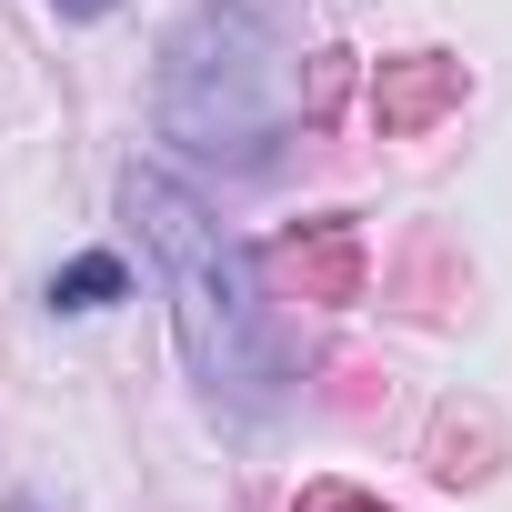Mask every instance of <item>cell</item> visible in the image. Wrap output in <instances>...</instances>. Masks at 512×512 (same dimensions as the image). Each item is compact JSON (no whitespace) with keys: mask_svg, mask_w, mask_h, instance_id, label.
I'll return each instance as SVG.
<instances>
[{"mask_svg":"<svg viewBox=\"0 0 512 512\" xmlns=\"http://www.w3.org/2000/svg\"><path fill=\"white\" fill-rule=\"evenodd\" d=\"M131 221L151 231V262H161V292H171V322H181L201 392L211 402H272V312L251 292V262L221 241V221L161 171H131Z\"/></svg>","mask_w":512,"mask_h":512,"instance_id":"6da1fadb","label":"cell"},{"mask_svg":"<svg viewBox=\"0 0 512 512\" xmlns=\"http://www.w3.org/2000/svg\"><path fill=\"white\" fill-rule=\"evenodd\" d=\"M121 292H131V272L111 262V251H81V262L51 282V302H61V312H101V302H121Z\"/></svg>","mask_w":512,"mask_h":512,"instance_id":"7a4b0ae2","label":"cell"},{"mask_svg":"<svg viewBox=\"0 0 512 512\" xmlns=\"http://www.w3.org/2000/svg\"><path fill=\"white\" fill-rule=\"evenodd\" d=\"M432 101H452V71H442V61H422V71H412V81L382 101V121H422Z\"/></svg>","mask_w":512,"mask_h":512,"instance_id":"3957f363","label":"cell"},{"mask_svg":"<svg viewBox=\"0 0 512 512\" xmlns=\"http://www.w3.org/2000/svg\"><path fill=\"white\" fill-rule=\"evenodd\" d=\"M61 11H71V21H91V11H111V0H61Z\"/></svg>","mask_w":512,"mask_h":512,"instance_id":"277c9868","label":"cell"}]
</instances>
